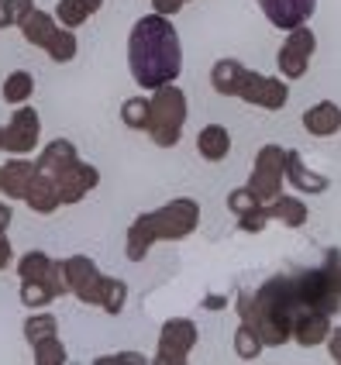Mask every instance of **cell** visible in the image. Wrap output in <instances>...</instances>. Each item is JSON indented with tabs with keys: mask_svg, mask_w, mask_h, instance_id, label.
<instances>
[{
	"mask_svg": "<svg viewBox=\"0 0 341 365\" xmlns=\"http://www.w3.org/2000/svg\"><path fill=\"white\" fill-rule=\"evenodd\" d=\"M228 210H231L235 217H248V214L262 210V200L248 190V186H238V190H231V193H228Z\"/></svg>",
	"mask_w": 341,
	"mask_h": 365,
	"instance_id": "32",
	"label": "cell"
},
{
	"mask_svg": "<svg viewBox=\"0 0 341 365\" xmlns=\"http://www.w3.org/2000/svg\"><path fill=\"white\" fill-rule=\"evenodd\" d=\"M283 182H286V148L283 145H262L255 165H252V176H248V190L259 197L262 203H273L283 193Z\"/></svg>",
	"mask_w": 341,
	"mask_h": 365,
	"instance_id": "5",
	"label": "cell"
},
{
	"mask_svg": "<svg viewBox=\"0 0 341 365\" xmlns=\"http://www.w3.org/2000/svg\"><path fill=\"white\" fill-rule=\"evenodd\" d=\"M31 355H35L39 365H66V359H69V351H66V345L59 341V334L35 341V345H31Z\"/></svg>",
	"mask_w": 341,
	"mask_h": 365,
	"instance_id": "29",
	"label": "cell"
},
{
	"mask_svg": "<svg viewBox=\"0 0 341 365\" xmlns=\"http://www.w3.org/2000/svg\"><path fill=\"white\" fill-rule=\"evenodd\" d=\"M97 272H101V269L93 265L90 255H69V259L59 262V279H62V286H66V293H73V297H76Z\"/></svg>",
	"mask_w": 341,
	"mask_h": 365,
	"instance_id": "20",
	"label": "cell"
},
{
	"mask_svg": "<svg viewBox=\"0 0 341 365\" xmlns=\"http://www.w3.org/2000/svg\"><path fill=\"white\" fill-rule=\"evenodd\" d=\"M200 341V327L190 317H169L159 331V348H156V365H183L190 362L193 348Z\"/></svg>",
	"mask_w": 341,
	"mask_h": 365,
	"instance_id": "6",
	"label": "cell"
},
{
	"mask_svg": "<svg viewBox=\"0 0 341 365\" xmlns=\"http://www.w3.org/2000/svg\"><path fill=\"white\" fill-rule=\"evenodd\" d=\"M186 4H190V0H186Z\"/></svg>",
	"mask_w": 341,
	"mask_h": 365,
	"instance_id": "42",
	"label": "cell"
},
{
	"mask_svg": "<svg viewBox=\"0 0 341 365\" xmlns=\"http://www.w3.org/2000/svg\"><path fill=\"white\" fill-rule=\"evenodd\" d=\"M197 152L207 163H224L231 152V131L224 124H203L197 135Z\"/></svg>",
	"mask_w": 341,
	"mask_h": 365,
	"instance_id": "19",
	"label": "cell"
},
{
	"mask_svg": "<svg viewBox=\"0 0 341 365\" xmlns=\"http://www.w3.org/2000/svg\"><path fill=\"white\" fill-rule=\"evenodd\" d=\"M197 224H200V203L193 197H176L131 221V227L124 231V255L131 262H141L152 252V245L183 242L197 231Z\"/></svg>",
	"mask_w": 341,
	"mask_h": 365,
	"instance_id": "3",
	"label": "cell"
},
{
	"mask_svg": "<svg viewBox=\"0 0 341 365\" xmlns=\"http://www.w3.org/2000/svg\"><path fill=\"white\" fill-rule=\"evenodd\" d=\"M56 297H66L59 283H45V279H35V283H21V304L28 310H45Z\"/></svg>",
	"mask_w": 341,
	"mask_h": 365,
	"instance_id": "25",
	"label": "cell"
},
{
	"mask_svg": "<svg viewBox=\"0 0 341 365\" xmlns=\"http://www.w3.org/2000/svg\"><path fill=\"white\" fill-rule=\"evenodd\" d=\"M262 348L265 345L259 341V334L248 324H238V331H235V355H238V359H255Z\"/></svg>",
	"mask_w": 341,
	"mask_h": 365,
	"instance_id": "33",
	"label": "cell"
},
{
	"mask_svg": "<svg viewBox=\"0 0 341 365\" xmlns=\"http://www.w3.org/2000/svg\"><path fill=\"white\" fill-rule=\"evenodd\" d=\"M24 203H28L35 214H41V217H49V214L59 210L62 200H59V186H56V180H52V173H45V169L35 165V180H31V186H28Z\"/></svg>",
	"mask_w": 341,
	"mask_h": 365,
	"instance_id": "13",
	"label": "cell"
},
{
	"mask_svg": "<svg viewBox=\"0 0 341 365\" xmlns=\"http://www.w3.org/2000/svg\"><path fill=\"white\" fill-rule=\"evenodd\" d=\"M18 279L21 283H35V279H45V283H59V262L52 259V255H45L39 248H31V252H24L18 259ZM62 293H66V286H62Z\"/></svg>",
	"mask_w": 341,
	"mask_h": 365,
	"instance_id": "16",
	"label": "cell"
},
{
	"mask_svg": "<svg viewBox=\"0 0 341 365\" xmlns=\"http://www.w3.org/2000/svg\"><path fill=\"white\" fill-rule=\"evenodd\" d=\"M238 101L252 103V107H262V110H283L286 101H290V86H286L283 76H265V73L248 69L245 83H241V90H238Z\"/></svg>",
	"mask_w": 341,
	"mask_h": 365,
	"instance_id": "8",
	"label": "cell"
},
{
	"mask_svg": "<svg viewBox=\"0 0 341 365\" xmlns=\"http://www.w3.org/2000/svg\"><path fill=\"white\" fill-rule=\"evenodd\" d=\"M11 217H14V214H11V203H0V231L11 227Z\"/></svg>",
	"mask_w": 341,
	"mask_h": 365,
	"instance_id": "39",
	"label": "cell"
},
{
	"mask_svg": "<svg viewBox=\"0 0 341 365\" xmlns=\"http://www.w3.org/2000/svg\"><path fill=\"white\" fill-rule=\"evenodd\" d=\"M286 180L300 193H324L331 186V180L324 173H317V169H310V165L303 163L300 152H293V148H286Z\"/></svg>",
	"mask_w": 341,
	"mask_h": 365,
	"instance_id": "15",
	"label": "cell"
},
{
	"mask_svg": "<svg viewBox=\"0 0 341 365\" xmlns=\"http://www.w3.org/2000/svg\"><path fill=\"white\" fill-rule=\"evenodd\" d=\"M24 341L28 345H35V341H41V338H52L56 331H59V321H56V314H45V310H39V314H31L28 321H24Z\"/></svg>",
	"mask_w": 341,
	"mask_h": 365,
	"instance_id": "28",
	"label": "cell"
},
{
	"mask_svg": "<svg viewBox=\"0 0 341 365\" xmlns=\"http://www.w3.org/2000/svg\"><path fill=\"white\" fill-rule=\"evenodd\" d=\"M39 138H41V118L35 107L21 103L14 110V118L4 124V152L11 155H31L39 148Z\"/></svg>",
	"mask_w": 341,
	"mask_h": 365,
	"instance_id": "9",
	"label": "cell"
},
{
	"mask_svg": "<svg viewBox=\"0 0 341 365\" xmlns=\"http://www.w3.org/2000/svg\"><path fill=\"white\" fill-rule=\"evenodd\" d=\"M183 4H186V0H152V11H156V14H166V18H173V14H180L183 11Z\"/></svg>",
	"mask_w": 341,
	"mask_h": 365,
	"instance_id": "35",
	"label": "cell"
},
{
	"mask_svg": "<svg viewBox=\"0 0 341 365\" xmlns=\"http://www.w3.org/2000/svg\"><path fill=\"white\" fill-rule=\"evenodd\" d=\"M35 7V0H4V28H21Z\"/></svg>",
	"mask_w": 341,
	"mask_h": 365,
	"instance_id": "34",
	"label": "cell"
},
{
	"mask_svg": "<svg viewBox=\"0 0 341 365\" xmlns=\"http://www.w3.org/2000/svg\"><path fill=\"white\" fill-rule=\"evenodd\" d=\"M0 28H4V0H0Z\"/></svg>",
	"mask_w": 341,
	"mask_h": 365,
	"instance_id": "40",
	"label": "cell"
},
{
	"mask_svg": "<svg viewBox=\"0 0 341 365\" xmlns=\"http://www.w3.org/2000/svg\"><path fill=\"white\" fill-rule=\"evenodd\" d=\"M186 114H190V103H186V93H183L180 86L176 83L159 86L148 97V128H145V135L159 148H173L183 138Z\"/></svg>",
	"mask_w": 341,
	"mask_h": 365,
	"instance_id": "4",
	"label": "cell"
},
{
	"mask_svg": "<svg viewBox=\"0 0 341 365\" xmlns=\"http://www.w3.org/2000/svg\"><path fill=\"white\" fill-rule=\"evenodd\" d=\"M341 307V255L331 248L327 259L317 269H300V272H280L269 276L259 289L238 293L235 310L238 321L248 324L265 348H280L293 341V324L307 310H324L338 314Z\"/></svg>",
	"mask_w": 341,
	"mask_h": 365,
	"instance_id": "1",
	"label": "cell"
},
{
	"mask_svg": "<svg viewBox=\"0 0 341 365\" xmlns=\"http://www.w3.org/2000/svg\"><path fill=\"white\" fill-rule=\"evenodd\" d=\"M76 159H80V152H76V145L69 142V138H52V142L41 148V155L35 159V165L45 169V173H59L62 165L76 163Z\"/></svg>",
	"mask_w": 341,
	"mask_h": 365,
	"instance_id": "24",
	"label": "cell"
},
{
	"mask_svg": "<svg viewBox=\"0 0 341 365\" xmlns=\"http://www.w3.org/2000/svg\"><path fill=\"white\" fill-rule=\"evenodd\" d=\"M97 362H138V365H145L148 362V359H145V355H138V351H118V355H101V359H97Z\"/></svg>",
	"mask_w": 341,
	"mask_h": 365,
	"instance_id": "36",
	"label": "cell"
},
{
	"mask_svg": "<svg viewBox=\"0 0 341 365\" xmlns=\"http://www.w3.org/2000/svg\"><path fill=\"white\" fill-rule=\"evenodd\" d=\"M0 152H4V128H0Z\"/></svg>",
	"mask_w": 341,
	"mask_h": 365,
	"instance_id": "41",
	"label": "cell"
},
{
	"mask_svg": "<svg viewBox=\"0 0 341 365\" xmlns=\"http://www.w3.org/2000/svg\"><path fill=\"white\" fill-rule=\"evenodd\" d=\"M45 52H49V59L52 62H73L76 59V52H80V41H76V31L73 28H62L59 24V31L52 35V41L45 45Z\"/></svg>",
	"mask_w": 341,
	"mask_h": 365,
	"instance_id": "27",
	"label": "cell"
},
{
	"mask_svg": "<svg viewBox=\"0 0 341 365\" xmlns=\"http://www.w3.org/2000/svg\"><path fill=\"white\" fill-rule=\"evenodd\" d=\"M101 7H103V0H59V4H56V18H59L62 28H73V31H76V28H83Z\"/></svg>",
	"mask_w": 341,
	"mask_h": 365,
	"instance_id": "23",
	"label": "cell"
},
{
	"mask_svg": "<svg viewBox=\"0 0 341 365\" xmlns=\"http://www.w3.org/2000/svg\"><path fill=\"white\" fill-rule=\"evenodd\" d=\"M128 69L141 90H159L180 80L183 41L176 24L166 14H145L128 35Z\"/></svg>",
	"mask_w": 341,
	"mask_h": 365,
	"instance_id": "2",
	"label": "cell"
},
{
	"mask_svg": "<svg viewBox=\"0 0 341 365\" xmlns=\"http://www.w3.org/2000/svg\"><path fill=\"white\" fill-rule=\"evenodd\" d=\"M11 262H14V248L7 242V231H0V272H4Z\"/></svg>",
	"mask_w": 341,
	"mask_h": 365,
	"instance_id": "38",
	"label": "cell"
},
{
	"mask_svg": "<svg viewBox=\"0 0 341 365\" xmlns=\"http://www.w3.org/2000/svg\"><path fill=\"white\" fill-rule=\"evenodd\" d=\"M31 180H35V163L28 155H11V163L0 165V193L7 200H24Z\"/></svg>",
	"mask_w": 341,
	"mask_h": 365,
	"instance_id": "12",
	"label": "cell"
},
{
	"mask_svg": "<svg viewBox=\"0 0 341 365\" xmlns=\"http://www.w3.org/2000/svg\"><path fill=\"white\" fill-rule=\"evenodd\" d=\"M52 180H56V186H59L62 207H73V203H80L90 190H97L101 169L90 165V163H83V159H76V163L62 165L59 173H52Z\"/></svg>",
	"mask_w": 341,
	"mask_h": 365,
	"instance_id": "10",
	"label": "cell"
},
{
	"mask_svg": "<svg viewBox=\"0 0 341 365\" xmlns=\"http://www.w3.org/2000/svg\"><path fill=\"white\" fill-rule=\"evenodd\" d=\"M262 7L265 21L280 31H290V28H300L314 18L317 11V0H255Z\"/></svg>",
	"mask_w": 341,
	"mask_h": 365,
	"instance_id": "11",
	"label": "cell"
},
{
	"mask_svg": "<svg viewBox=\"0 0 341 365\" xmlns=\"http://www.w3.org/2000/svg\"><path fill=\"white\" fill-rule=\"evenodd\" d=\"M265 214H269V221H280L283 227H303L310 217L307 203L293 193H280L273 203H265Z\"/></svg>",
	"mask_w": 341,
	"mask_h": 365,
	"instance_id": "21",
	"label": "cell"
},
{
	"mask_svg": "<svg viewBox=\"0 0 341 365\" xmlns=\"http://www.w3.org/2000/svg\"><path fill=\"white\" fill-rule=\"evenodd\" d=\"M245 73H248L245 62L224 56V59H218L214 62V69H210V86H214L221 97H238L241 83H245Z\"/></svg>",
	"mask_w": 341,
	"mask_h": 365,
	"instance_id": "18",
	"label": "cell"
},
{
	"mask_svg": "<svg viewBox=\"0 0 341 365\" xmlns=\"http://www.w3.org/2000/svg\"><path fill=\"white\" fill-rule=\"evenodd\" d=\"M56 31H59V18H56V11H39V7L28 14L24 24H21L24 41H28V45H35V48H45V45L52 41Z\"/></svg>",
	"mask_w": 341,
	"mask_h": 365,
	"instance_id": "22",
	"label": "cell"
},
{
	"mask_svg": "<svg viewBox=\"0 0 341 365\" xmlns=\"http://www.w3.org/2000/svg\"><path fill=\"white\" fill-rule=\"evenodd\" d=\"M314 52H317V35H314L307 24L290 28V31H286V41L280 45V52H276V69H280V76L286 83L303 80L307 69H310Z\"/></svg>",
	"mask_w": 341,
	"mask_h": 365,
	"instance_id": "7",
	"label": "cell"
},
{
	"mask_svg": "<svg viewBox=\"0 0 341 365\" xmlns=\"http://www.w3.org/2000/svg\"><path fill=\"white\" fill-rule=\"evenodd\" d=\"M128 304V283L124 279H114V276H107V283H103V297H101V310L103 314H111V317H118L121 310Z\"/></svg>",
	"mask_w": 341,
	"mask_h": 365,
	"instance_id": "30",
	"label": "cell"
},
{
	"mask_svg": "<svg viewBox=\"0 0 341 365\" xmlns=\"http://www.w3.org/2000/svg\"><path fill=\"white\" fill-rule=\"evenodd\" d=\"M327 351H331V359L341 365V327H331V334H327Z\"/></svg>",
	"mask_w": 341,
	"mask_h": 365,
	"instance_id": "37",
	"label": "cell"
},
{
	"mask_svg": "<svg viewBox=\"0 0 341 365\" xmlns=\"http://www.w3.org/2000/svg\"><path fill=\"white\" fill-rule=\"evenodd\" d=\"M31 93H35V76H31L28 69H14V73L4 80V90H0V97L11 103V107L28 103L31 101Z\"/></svg>",
	"mask_w": 341,
	"mask_h": 365,
	"instance_id": "26",
	"label": "cell"
},
{
	"mask_svg": "<svg viewBox=\"0 0 341 365\" xmlns=\"http://www.w3.org/2000/svg\"><path fill=\"white\" fill-rule=\"evenodd\" d=\"M303 131L314 138H331L341 131V107L335 101H317L303 110Z\"/></svg>",
	"mask_w": 341,
	"mask_h": 365,
	"instance_id": "14",
	"label": "cell"
},
{
	"mask_svg": "<svg viewBox=\"0 0 341 365\" xmlns=\"http://www.w3.org/2000/svg\"><path fill=\"white\" fill-rule=\"evenodd\" d=\"M121 121L131 131H145L148 128V97H131L121 103Z\"/></svg>",
	"mask_w": 341,
	"mask_h": 365,
	"instance_id": "31",
	"label": "cell"
},
{
	"mask_svg": "<svg viewBox=\"0 0 341 365\" xmlns=\"http://www.w3.org/2000/svg\"><path fill=\"white\" fill-rule=\"evenodd\" d=\"M331 314H324V310H307L300 314V321L293 324V341L300 348H317L327 341V334H331Z\"/></svg>",
	"mask_w": 341,
	"mask_h": 365,
	"instance_id": "17",
	"label": "cell"
}]
</instances>
